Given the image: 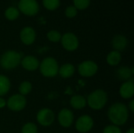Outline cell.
<instances>
[{
  "label": "cell",
  "instance_id": "ac0fdd59",
  "mask_svg": "<svg viewBox=\"0 0 134 133\" xmlns=\"http://www.w3.org/2000/svg\"><path fill=\"white\" fill-rule=\"evenodd\" d=\"M122 60V56L120 52L118 51H111L107 56V62L111 66H116L118 65Z\"/></svg>",
  "mask_w": 134,
  "mask_h": 133
},
{
  "label": "cell",
  "instance_id": "7c38bea8",
  "mask_svg": "<svg viewBox=\"0 0 134 133\" xmlns=\"http://www.w3.org/2000/svg\"><path fill=\"white\" fill-rule=\"evenodd\" d=\"M20 39L25 45H31L35 40V31L31 27H26L20 31Z\"/></svg>",
  "mask_w": 134,
  "mask_h": 133
},
{
  "label": "cell",
  "instance_id": "4fadbf2b",
  "mask_svg": "<svg viewBox=\"0 0 134 133\" xmlns=\"http://www.w3.org/2000/svg\"><path fill=\"white\" fill-rule=\"evenodd\" d=\"M21 65L22 67L30 71H35L39 67V62L38 60L33 56H27L23 58L21 60Z\"/></svg>",
  "mask_w": 134,
  "mask_h": 133
},
{
  "label": "cell",
  "instance_id": "4316f807",
  "mask_svg": "<svg viewBox=\"0 0 134 133\" xmlns=\"http://www.w3.org/2000/svg\"><path fill=\"white\" fill-rule=\"evenodd\" d=\"M103 133H122V131L118 126L112 125L106 126L104 129Z\"/></svg>",
  "mask_w": 134,
  "mask_h": 133
},
{
  "label": "cell",
  "instance_id": "f546056e",
  "mask_svg": "<svg viewBox=\"0 0 134 133\" xmlns=\"http://www.w3.org/2000/svg\"><path fill=\"white\" fill-rule=\"evenodd\" d=\"M130 109L131 110L132 112L134 111V100H131L130 103Z\"/></svg>",
  "mask_w": 134,
  "mask_h": 133
},
{
  "label": "cell",
  "instance_id": "484cf974",
  "mask_svg": "<svg viewBox=\"0 0 134 133\" xmlns=\"http://www.w3.org/2000/svg\"><path fill=\"white\" fill-rule=\"evenodd\" d=\"M90 0H74L75 7L79 9H83L88 7Z\"/></svg>",
  "mask_w": 134,
  "mask_h": 133
},
{
  "label": "cell",
  "instance_id": "603a6c76",
  "mask_svg": "<svg viewBox=\"0 0 134 133\" xmlns=\"http://www.w3.org/2000/svg\"><path fill=\"white\" fill-rule=\"evenodd\" d=\"M38 132V129L37 126L31 122L27 123L25 124L23 128H22V133H37Z\"/></svg>",
  "mask_w": 134,
  "mask_h": 133
},
{
  "label": "cell",
  "instance_id": "ba28073f",
  "mask_svg": "<svg viewBox=\"0 0 134 133\" xmlns=\"http://www.w3.org/2000/svg\"><path fill=\"white\" fill-rule=\"evenodd\" d=\"M37 121L42 126H49L54 122V114L50 109H42L38 112Z\"/></svg>",
  "mask_w": 134,
  "mask_h": 133
},
{
  "label": "cell",
  "instance_id": "3957f363",
  "mask_svg": "<svg viewBox=\"0 0 134 133\" xmlns=\"http://www.w3.org/2000/svg\"><path fill=\"white\" fill-rule=\"evenodd\" d=\"M21 61V55L13 50L5 52L0 59V65L6 70H11L16 67Z\"/></svg>",
  "mask_w": 134,
  "mask_h": 133
},
{
  "label": "cell",
  "instance_id": "5b68a950",
  "mask_svg": "<svg viewBox=\"0 0 134 133\" xmlns=\"http://www.w3.org/2000/svg\"><path fill=\"white\" fill-rule=\"evenodd\" d=\"M7 107L13 111H20L26 106V99L20 94L13 95L6 102Z\"/></svg>",
  "mask_w": 134,
  "mask_h": 133
},
{
  "label": "cell",
  "instance_id": "d4e9b609",
  "mask_svg": "<svg viewBox=\"0 0 134 133\" xmlns=\"http://www.w3.org/2000/svg\"><path fill=\"white\" fill-rule=\"evenodd\" d=\"M47 38L49 41L53 42H59L61 38L60 34L57 31H50L48 32L47 34Z\"/></svg>",
  "mask_w": 134,
  "mask_h": 133
},
{
  "label": "cell",
  "instance_id": "9c48e42d",
  "mask_svg": "<svg viewBox=\"0 0 134 133\" xmlns=\"http://www.w3.org/2000/svg\"><path fill=\"white\" fill-rule=\"evenodd\" d=\"M60 39L63 47L68 51H74L79 46L78 38L73 33L64 34Z\"/></svg>",
  "mask_w": 134,
  "mask_h": 133
},
{
  "label": "cell",
  "instance_id": "7402d4cb",
  "mask_svg": "<svg viewBox=\"0 0 134 133\" xmlns=\"http://www.w3.org/2000/svg\"><path fill=\"white\" fill-rule=\"evenodd\" d=\"M5 16H6V18L8 20H15V19H16L18 17L19 11L14 7H9L5 10Z\"/></svg>",
  "mask_w": 134,
  "mask_h": 133
},
{
  "label": "cell",
  "instance_id": "83f0119b",
  "mask_svg": "<svg viewBox=\"0 0 134 133\" xmlns=\"http://www.w3.org/2000/svg\"><path fill=\"white\" fill-rule=\"evenodd\" d=\"M65 13H66V16L68 17H70V18L74 17L77 14V9L75 6H72V5L68 6L67 8V9H66V11H65Z\"/></svg>",
  "mask_w": 134,
  "mask_h": 133
},
{
  "label": "cell",
  "instance_id": "277c9868",
  "mask_svg": "<svg viewBox=\"0 0 134 133\" xmlns=\"http://www.w3.org/2000/svg\"><path fill=\"white\" fill-rule=\"evenodd\" d=\"M40 72L42 74L47 78H52L58 74L59 67L57 60L53 57L45 58L39 64Z\"/></svg>",
  "mask_w": 134,
  "mask_h": 133
},
{
  "label": "cell",
  "instance_id": "2e32d148",
  "mask_svg": "<svg viewBox=\"0 0 134 133\" xmlns=\"http://www.w3.org/2000/svg\"><path fill=\"white\" fill-rule=\"evenodd\" d=\"M70 103L73 108L80 110L86 107V100L84 96L77 95V96H74L71 97V99L70 100Z\"/></svg>",
  "mask_w": 134,
  "mask_h": 133
},
{
  "label": "cell",
  "instance_id": "cb8c5ba5",
  "mask_svg": "<svg viewBox=\"0 0 134 133\" xmlns=\"http://www.w3.org/2000/svg\"><path fill=\"white\" fill-rule=\"evenodd\" d=\"M43 4L46 9L53 10L59 6L60 0H43Z\"/></svg>",
  "mask_w": 134,
  "mask_h": 133
},
{
  "label": "cell",
  "instance_id": "9a60e30c",
  "mask_svg": "<svg viewBox=\"0 0 134 133\" xmlns=\"http://www.w3.org/2000/svg\"><path fill=\"white\" fill-rule=\"evenodd\" d=\"M127 45V39L123 35H116L112 40V47L115 51L120 52L125 49Z\"/></svg>",
  "mask_w": 134,
  "mask_h": 133
},
{
  "label": "cell",
  "instance_id": "52a82bcc",
  "mask_svg": "<svg viewBox=\"0 0 134 133\" xmlns=\"http://www.w3.org/2000/svg\"><path fill=\"white\" fill-rule=\"evenodd\" d=\"M18 5L20 10L26 15L32 16L38 11V4L35 0H20Z\"/></svg>",
  "mask_w": 134,
  "mask_h": 133
},
{
  "label": "cell",
  "instance_id": "7a4b0ae2",
  "mask_svg": "<svg viewBox=\"0 0 134 133\" xmlns=\"http://www.w3.org/2000/svg\"><path fill=\"white\" fill-rule=\"evenodd\" d=\"M107 101V93L102 89H97L89 95L86 103L92 109L100 110L106 105Z\"/></svg>",
  "mask_w": 134,
  "mask_h": 133
},
{
  "label": "cell",
  "instance_id": "f1b7e54d",
  "mask_svg": "<svg viewBox=\"0 0 134 133\" xmlns=\"http://www.w3.org/2000/svg\"><path fill=\"white\" fill-rule=\"evenodd\" d=\"M5 105H6V102L5 101V100L0 97V108L4 107Z\"/></svg>",
  "mask_w": 134,
  "mask_h": 133
},
{
  "label": "cell",
  "instance_id": "6da1fadb",
  "mask_svg": "<svg viewBox=\"0 0 134 133\" xmlns=\"http://www.w3.org/2000/svg\"><path fill=\"white\" fill-rule=\"evenodd\" d=\"M108 118L116 126L124 125L129 118V112L126 106L121 103L113 104L108 110Z\"/></svg>",
  "mask_w": 134,
  "mask_h": 133
},
{
  "label": "cell",
  "instance_id": "d6986e66",
  "mask_svg": "<svg viewBox=\"0 0 134 133\" xmlns=\"http://www.w3.org/2000/svg\"><path fill=\"white\" fill-rule=\"evenodd\" d=\"M10 89V82L9 78L0 74V96L5 95Z\"/></svg>",
  "mask_w": 134,
  "mask_h": 133
},
{
  "label": "cell",
  "instance_id": "5bb4252c",
  "mask_svg": "<svg viewBox=\"0 0 134 133\" xmlns=\"http://www.w3.org/2000/svg\"><path fill=\"white\" fill-rule=\"evenodd\" d=\"M120 96L124 99H130L133 97L134 94V84L133 81L124 82L119 89Z\"/></svg>",
  "mask_w": 134,
  "mask_h": 133
},
{
  "label": "cell",
  "instance_id": "4dcf8cb0",
  "mask_svg": "<svg viewBox=\"0 0 134 133\" xmlns=\"http://www.w3.org/2000/svg\"><path fill=\"white\" fill-rule=\"evenodd\" d=\"M126 133H134V129H130V130H128Z\"/></svg>",
  "mask_w": 134,
  "mask_h": 133
},
{
  "label": "cell",
  "instance_id": "44dd1931",
  "mask_svg": "<svg viewBox=\"0 0 134 133\" xmlns=\"http://www.w3.org/2000/svg\"><path fill=\"white\" fill-rule=\"evenodd\" d=\"M31 89H32V85L29 82H27V81L23 82L19 86L20 94L24 96L25 95H27L31 91Z\"/></svg>",
  "mask_w": 134,
  "mask_h": 133
},
{
  "label": "cell",
  "instance_id": "30bf717a",
  "mask_svg": "<svg viewBox=\"0 0 134 133\" xmlns=\"http://www.w3.org/2000/svg\"><path fill=\"white\" fill-rule=\"evenodd\" d=\"M93 126V120L89 115H83L80 117L75 124V128L79 132L85 133L90 131Z\"/></svg>",
  "mask_w": 134,
  "mask_h": 133
},
{
  "label": "cell",
  "instance_id": "e0dca14e",
  "mask_svg": "<svg viewBox=\"0 0 134 133\" xmlns=\"http://www.w3.org/2000/svg\"><path fill=\"white\" fill-rule=\"evenodd\" d=\"M58 72L60 75L64 78H71L75 73V67L71 63H65L60 67Z\"/></svg>",
  "mask_w": 134,
  "mask_h": 133
},
{
  "label": "cell",
  "instance_id": "8992f818",
  "mask_svg": "<svg viewBox=\"0 0 134 133\" xmlns=\"http://www.w3.org/2000/svg\"><path fill=\"white\" fill-rule=\"evenodd\" d=\"M98 70L97 64L92 60H86L82 62L79 66V72L83 77H92Z\"/></svg>",
  "mask_w": 134,
  "mask_h": 133
},
{
  "label": "cell",
  "instance_id": "8fae6325",
  "mask_svg": "<svg viewBox=\"0 0 134 133\" xmlns=\"http://www.w3.org/2000/svg\"><path fill=\"white\" fill-rule=\"evenodd\" d=\"M74 120L73 113L68 109H63L58 114V122L62 127L68 128L71 125Z\"/></svg>",
  "mask_w": 134,
  "mask_h": 133
},
{
  "label": "cell",
  "instance_id": "ffe728a7",
  "mask_svg": "<svg viewBox=\"0 0 134 133\" xmlns=\"http://www.w3.org/2000/svg\"><path fill=\"white\" fill-rule=\"evenodd\" d=\"M133 71L130 67H121L117 71V76L121 80H127L131 78Z\"/></svg>",
  "mask_w": 134,
  "mask_h": 133
}]
</instances>
